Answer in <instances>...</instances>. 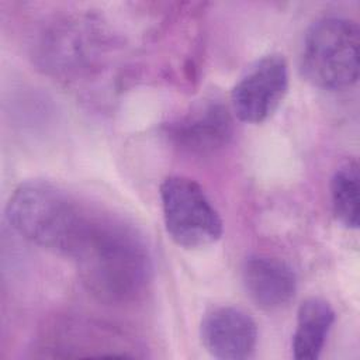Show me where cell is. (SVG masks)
I'll return each instance as SVG.
<instances>
[{
    "instance_id": "1",
    "label": "cell",
    "mask_w": 360,
    "mask_h": 360,
    "mask_svg": "<svg viewBox=\"0 0 360 360\" xmlns=\"http://www.w3.org/2000/svg\"><path fill=\"white\" fill-rule=\"evenodd\" d=\"M70 259L87 291L107 304L136 300L152 280L145 239L131 225L97 212Z\"/></svg>"
},
{
    "instance_id": "2",
    "label": "cell",
    "mask_w": 360,
    "mask_h": 360,
    "mask_svg": "<svg viewBox=\"0 0 360 360\" xmlns=\"http://www.w3.org/2000/svg\"><path fill=\"white\" fill-rule=\"evenodd\" d=\"M93 215L68 191L44 180L21 183L6 205L7 221L18 235L65 257L73 256Z\"/></svg>"
},
{
    "instance_id": "3",
    "label": "cell",
    "mask_w": 360,
    "mask_h": 360,
    "mask_svg": "<svg viewBox=\"0 0 360 360\" xmlns=\"http://www.w3.org/2000/svg\"><path fill=\"white\" fill-rule=\"evenodd\" d=\"M360 31L356 21L342 15H325L305 32L301 72L315 87L343 90L359 79Z\"/></svg>"
},
{
    "instance_id": "4",
    "label": "cell",
    "mask_w": 360,
    "mask_h": 360,
    "mask_svg": "<svg viewBox=\"0 0 360 360\" xmlns=\"http://www.w3.org/2000/svg\"><path fill=\"white\" fill-rule=\"evenodd\" d=\"M165 228L184 249L215 243L224 232L222 219L202 187L186 176H169L159 188Z\"/></svg>"
},
{
    "instance_id": "5",
    "label": "cell",
    "mask_w": 360,
    "mask_h": 360,
    "mask_svg": "<svg viewBox=\"0 0 360 360\" xmlns=\"http://www.w3.org/2000/svg\"><path fill=\"white\" fill-rule=\"evenodd\" d=\"M288 91V65L283 55L270 53L252 65L231 91L238 120L260 124L278 108Z\"/></svg>"
},
{
    "instance_id": "6",
    "label": "cell",
    "mask_w": 360,
    "mask_h": 360,
    "mask_svg": "<svg viewBox=\"0 0 360 360\" xmlns=\"http://www.w3.org/2000/svg\"><path fill=\"white\" fill-rule=\"evenodd\" d=\"M200 338L212 357L243 360L255 352L257 325L243 309L232 305H219L211 308L202 316Z\"/></svg>"
},
{
    "instance_id": "7",
    "label": "cell",
    "mask_w": 360,
    "mask_h": 360,
    "mask_svg": "<svg viewBox=\"0 0 360 360\" xmlns=\"http://www.w3.org/2000/svg\"><path fill=\"white\" fill-rule=\"evenodd\" d=\"M232 132V117L219 101H205L167 127V135L176 146L198 155L224 148Z\"/></svg>"
},
{
    "instance_id": "8",
    "label": "cell",
    "mask_w": 360,
    "mask_h": 360,
    "mask_svg": "<svg viewBox=\"0 0 360 360\" xmlns=\"http://www.w3.org/2000/svg\"><path fill=\"white\" fill-rule=\"evenodd\" d=\"M242 283L249 298L264 311L287 307L297 292V276L283 260L252 255L242 266Z\"/></svg>"
},
{
    "instance_id": "9",
    "label": "cell",
    "mask_w": 360,
    "mask_h": 360,
    "mask_svg": "<svg viewBox=\"0 0 360 360\" xmlns=\"http://www.w3.org/2000/svg\"><path fill=\"white\" fill-rule=\"evenodd\" d=\"M335 322L332 305L321 297L304 300L297 311L295 330L292 335V356L297 360H315L328 339Z\"/></svg>"
},
{
    "instance_id": "10",
    "label": "cell",
    "mask_w": 360,
    "mask_h": 360,
    "mask_svg": "<svg viewBox=\"0 0 360 360\" xmlns=\"http://www.w3.org/2000/svg\"><path fill=\"white\" fill-rule=\"evenodd\" d=\"M330 200L336 219L350 229L359 228L360 173L356 160L339 166L330 179Z\"/></svg>"
}]
</instances>
